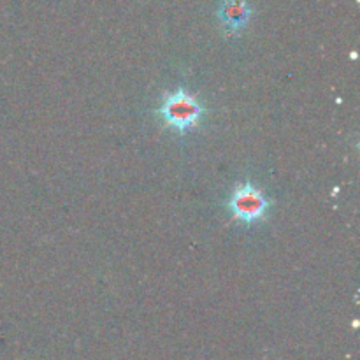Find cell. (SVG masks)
<instances>
[{"mask_svg":"<svg viewBox=\"0 0 360 360\" xmlns=\"http://www.w3.org/2000/svg\"><path fill=\"white\" fill-rule=\"evenodd\" d=\"M157 115L165 122L169 129L185 136L190 130L197 129L206 116V108L200 104L199 98L185 88L164 95Z\"/></svg>","mask_w":360,"mask_h":360,"instance_id":"cell-1","label":"cell"},{"mask_svg":"<svg viewBox=\"0 0 360 360\" xmlns=\"http://www.w3.org/2000/svg\"><path fill=\"white\" fill-rule=\"evenodd\" d=\"M252 18V7L246 0H221L218 7V20L227 34L236 35L248 25Z\"/></svg>","mask_w":360,"mask_h":360,"instance_id":"cell-3","label":"cell"},{"mask_svg":"<svg viewBox=\"0 0 360 360\" xmlns=\"http://www.w3.org/2000/svg\"><path fill=\"white\" fill-rule=\"evenodd\" d=\"M271 204H273V200L267 199L266 193L250 181L236 186L227 200L229 213L232 214V218L246 225L266 220Z\"/></svg>","mask_w":360,"mask_h":360,"instance_id":"cell-2","label":"cell"}]
</instances>
